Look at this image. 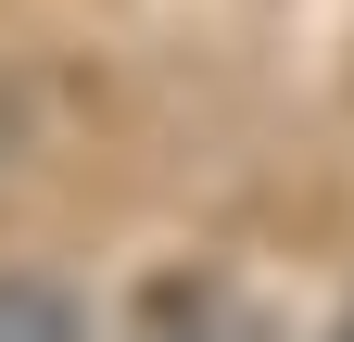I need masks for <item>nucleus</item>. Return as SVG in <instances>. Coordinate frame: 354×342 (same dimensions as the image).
I'll use <instances>...</instances> for the list:
<instances>
[{"label": "nucleus", "instance_id": "nucleus-2", "mask_svg": "<svg viewBox=\"0 0 354 342\" xmlns=\"http://www.w3.org/2000/svg\"><path fill=\"white\" fill-rule=\"evenodd\" d=\"M329 342H354V305H342V330H329Z\"/></svg>", "mask_w": 354, "mask_h": 342}, {"label": "nucleus", "instance_id": "nucleus-1", "mask_svg": "<svg viewBox=\"0 0 354 342\" xmlns=\"http://www.w3.org/2000/svg\"><path fill=\"white\" fill-rule=\"evenodd\" d=\"M0 342H88V305L38 267H0Z\"/></svg>", "mask_w": 354, "mask_h": 342}]
</instances>
